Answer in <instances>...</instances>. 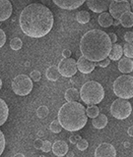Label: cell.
I'll list each match as a JSON object with an SVG mask.
<instances>
[{"label":"cell","instance_id":"obj_1","mask_svg":"<svg viewBox=\"0 0 133 157\" xmlns=\"http://www.w3.org/2000/svg\"><path fill=\"white\" fill-rule=\"evenodd\" d=\"M54 19L51 11L41 3L30 4L23 9L19 18L22 32L33 38L42 37L51 31Z\"/></svg>","mask_w":133,"mask_h":157},{"label":"cell","instance_id":"obj_2","mask_svg":"<svg viewBox=\"0 0 133 157\" xmlns=\"http://www.w3.org/2000/svg\"><path fill=\"white\" fill-rule=\"evenodd\" d=\"M112 41L110 36L101 29H91L82 36L80 50L89 60L100 62L106 59L111 50Z\"/></svg>","mask_w":133,"mask_h":157},{"label":"cell","instance_id":"obj_3","mask_svg":"<svg viewBox=\"0 0 133 157\" xmlns=\"http://www.w3.org/2000/svg\"><path fill=\"white\" fill-rule=\"evenodd\" d=\"M58 121L63 129L68 132L80 131L88 121L85 107L76 101H67L58 111Z\"/></svg>","mask_w":133,"mask_h":157},{"label":"cell","instance_id":"obj_4","mask_svg":"<svg viewBox=\"0 0 133 157\" xmlns=\"http://www.w3.org/2000/svg\"><path fill=\"white\" fill-rule=\"evenodd\" d=\"M80 97L88 105L98 104L105 97V90L100 82L95 81L87 82L81 86Z\"/></svg>","mask_w":133,"mask_h":157},{"label":"cell","instance_id":"obj_5","mask_svg":"<svg viewBox=\"0 0 133 157\" xmlns=\"http://www.w3.org/2000/svg\"><path fill=\"white\" fill-rule=\"evenodd\" d=\"M113 92L120 98L130 99L133 97V77L129 75H122L113 82Z\"/></svg>","mask_w":133,"mask_h":157},{"label":"cell","instance_id":"obj_6","mask_svg":"<svg viewBox=\"0 0 133 157\" xmlns=\"http://www.w3.org/2000/svg\"><path fill=\"white\" fill-rule=\"evenodd\" d=\"M132 106L130 102L124 98H117L111 106V114L118 120H124L130 116Z\"/></svg>","mask_w":133,"mask_h":157},{"label":"cell","instance_id":"obj_7","mask_svg":"<svg viewBox=\"0 0 133 157\" xmlns=\"http://www.w3.org/2000/svg\"><path fill=\"white\" fill-rule=\"evenodd\" d=\"M12 90L17 95H28L33 90V80L27 75H18L12 82Z\"/></svg>","mask_w":133,"mask_h":157},{"label":"cell","instance_id":"obj_8","mask_svg":"<svg viewBox=\"0 0 133 157\" xmlns=\"http://www.w3.org/2000/svg\"><path fill=\"white\" fill-rule=\"evenodd\" d=\"M58 70L60 75L65 78H71L76 74L77 62L73 58H64L58 64Z\"/></svg>","mask_w":133,"mask_h":157},{"label":"cell","instance_id":"obj_9","mask_svg":"<svg viewBox=\"0 0 133 157\" xmlns=\"http://www.w3.org/2000/svg\"><path fill=\"white\" fill-rule=\"evenodd\" d=\"M110 14L112 16V18L115 19H119L121 15L126 12V11H130L131 10V4L124 0V1H115L112 0L111 5H110Z\"/></svg>","mask_w":133,"mask_h":157},{"label":"cell","instance_id":"obj_10","mask_svg":"<svg viewBox=\"0 0 133 157\" xmlns=\"http://www.w3.org/2000/svg\"><path fill=\"white\" fill-rule=\"evenodd\" d=\"M112 0H87L88 7L95 13L106 12L110 8Z\"/></svg>","mask_w":133,"mask_h":157},{"label":"cell","instance_id":"obj_11","mask_svg":"<svg viewBox=\"0 0 133 157\" xmlns=\"http://www.w3.org/2000/svg\"><path fill=\"white\" fill-rule=\"evenodd\" d=\"M96 157H115L116 156V150L112 144L103 142L99 145L95 151Z\"/></svg>","mask_w":133,"mask_h":157},{"label":"cell","instance_id":"obj_12","mask_svg":"<svg viewBox=\"0 0 133 157\" xmlns=\"http://www.w3.org/2000/svg\"><path fill=\"white\" fill-rule=\"evenodd\" d=\"M96 67V64L94 61L89 60L84 55H82L77 61V68L78 70L83 74H90L94 71V69Z\"/></svg>","mask_w":133,"mask_h":157},{"label":"cell","instance_id":"obj_13","mask_svg":"<svg viewBox=\"0 0 133 157\" xmlns=\"http://www.w3.org/2000/svg\"><path fill=\"white\" fill-rule=\"evenodd\" d=\"M52 1L61 9L74 10L83 5L86 0H52Z\"/></svg>","mask_w":133,"mask_h":157},{"label":"cell","instance_id":"obj_14","mask_svg":"<svg viewBox=\"0 0 133 157\" xmlns=\"http://www.w3.org/2000/svg\"><path fill=\"white\" fill-rule=\"evenodd\" d=\"M12 15V4L9 0H0V22L6 21Z\"/></svg>","mask_w":133,"mask_h":157},{"label":"cell","instance_id":"obj_15","mask_svg":"<svg viewBox=\"0 0 133 157\" xmlns=\"http://www.w3.org/2000/svg\"><path fill=\"white\" fill-rule=\"evenodd\" d=\"M52 152L56 156H64L68 152V144L65 141L56 140L52 144Z\"/></svg>","mask_w":133,"mask_h":157},{"label":"cell","instance_id":"obj_16","mask_svg":"<svg viewBox=\"0 0 133 157\" xmlns=\"http://www.w3.org/2000/svg\"><path fill=\"white\" fill-rule=\"evenodd\" d=\"M118 70L123 74H129L133 71V61L131 58H121L118 62Z\"/></svg>","mask_w":133,"mask_h":157},{"label":"cell","instance_id":"obj_17","mask_svg":"<svg viewBox=\"0 0 133 157\" xmlns=\"http://www.w3.org/2000/svg\"><path fill=\"white\" fill-rule=\"evenodd\" d=\"M98 21H99V24H100L101 27L108 28L113 24V18L110 13L103 12V13H101L100 16H99Z\"/></svg>","mask_w":133,"mask_h":157},{"label":"cell","instance_id":"obj_18","mask_svg":"<svg viewBox=\"0 0 133 157\" xmlns=\"http://www.w3.org/2000/svg\"><path fill=\"white\" fill-rule=\"evenodd\" d=\"M122 53H123V48L120 44H117V43H115L112 44V47H111V50L110 52V57L111 60L112 61H117L119 60L122 56Z\"/></svg>","mask_w":133,"mask_h":157},{"label":"cell","instance_id":"obj_19","mask_svg":"<svg viewBox=\"0 0 133 157\" xmlns=\"http://www.w3.org/2000/svg\"><path fill=\"white\" fill-rule=\"evenodd\" d=\"M92 125L96 129H103L107 125V117L105 114H99L97 117L93 118Z\"/></svg>","mask_w":133,"mask_h":157},{"label":"cell","instance_id":"obj_20","mask_svg":"<svg viewBox=\"0 0 133 157\" xmlns=\"http://www.w3.org/2000/svg\"><path fill=\"white\" fill-rule=\"evenodd\" d=\"M120 24L124 28H131L133 27V12L126 11L123 13L120 18Z\"/></svg>","mask_w":133,"mask_h":157},{"label":"cell","instance_id":"obj_21","mask_svg":"<svg viewBox=\"0 0 133 157\" xmlns=\"http://www.w3.org/2000/svg\"><path fill=\"white\" fill-rule=\"evenodd\" d=\"M9 116V109L2 98H0V126H2L5 122L7 121V118Z\"/></svg>","mask_w":133,"mask_h":157},{"label":"cell","instance_id":"obj_22","mask_svg":"<svg viewBox=\"0 0 133 157\" xmlns=\"http://www.w3.org/2000/svg\"><path fill=\"white\" fill-rule=\"evenodd\" d=\"M46 76L48 81L56 82L58 78H59V76H60V73H59L58 67H56V66H50V67H48L46 69Z\"/></svg>","mask_w":133,"mask_h":157},{"label":"cell","instance_id":"obj_23","mask_svg":"<svg viewBox=\"0 0 133 157\" xmlns=\"http://www.w3.org/2000/svg\"><path fill=\"white\" fill-rule=\"evenodd\" d=\"M79 96H80V92L74 87L68 88L64 94L66 101H77L79 99Z\"/></svg>","mask_w":133,"mask_h":157},{"label":"cell","instance_id":"obj_24","mask_svg":"<svg viewBox=\"0 0 133 157\" xmlns=\"http://www.w3.org/2000/svg\"><path fill=\"white\" fill-rule=\"evenodd\" d=\"M76 20L80 24H87L90 21V14H89V12L85 11V10L79 11L76 15Z\"/></svg>","mask_w":133,"mask_h":157},{"label":"cell","instance_id":"obj_25","mask_svg":"<svg viewBox=\"0 0 133 157\" xmlns=\"http://www.w3.org/2000/svg\"><path fill=\"white\" fill-rule=\"evenodd\" d=\"M86 112H87L88 117L95 118V117H97L99 114H100V109H99L98 106H96L95 104H94V105H90V106H89L87 109H86Z\"/></svg>","mask_w":133,"mask_h":157},{"label":"cell","instance_id":"obj_26","mask_svg":"<svg viewBox=\"0 0 133 157\" xmlns=\"http://www.w3.org/2000/svg\"><path fill=\"white\" fill-rule=\"evenodd\" d=\"M123 53L128 58H133V42H126L123 46Z\"/></svg>","mask_w":133,"mask_h":157},{"label":"cell","instance_id":"obj_27","mask_svg":"<svg viewBox=\"0 0 133 157\" xmlns=\"http://www.w3.org/2000/svg\"><path fill=\"white\" fill-rule=\"evenodd\" d=\"M49 129H50V131L52 132H54V134H59L61 131H62V126L61 124L59 123L58 120H54L50 123V126H49Z\"/></svg>","mask_w":133,"mask_h":157},{"label":"cell","instance_id":"obj_28","mask_svg":"<svg viewBox=\"0 0 133 157\" xmlns=\"http://www.w3.org/2000/svg\"><path fill=\"white\" fill-rule=\"evenodd\" d=\"M23 46V42L19 37H14L11 41H10V47H11L13 50H19L21 49Z\"/></svg>","mask_w":133,"mask_h":157},{"label":"cell","instance_id":"obj_29","mask_svg":"<svg viewBox=\"0 0 133 157\" xmlns=\"http://www.w3.org/2000/svg\"><path fill=\"white\" fill-rule=\"evenodd\" d=\"M48 108L46 106H39L37 110V115L38 118H41V119H43V118H46L47 115H48Z\"/></svg>","mask_w":133,"mask_h":157},{"label":"cell","instance_id":"obj_30","mask_svg":"<svg viewBox=\"0 0 133 157\" xmlns=\"http://www.w3.org/2000/svg\"><path fill=\"white\" fill-rule=\"evenodd\" d=\"M76 145H77V148H78L79 150L83 151V150H85V149L88 148L89 144H88V141H87L85 139H80V140H79L77 141Z\"/></svg>","mask_w":133,"mask_h":157},{"label":"cell","instance_id":"obj_31","mask_svg":"<svg viewBox=\"0 0 133 157\" xmlns=\"http://www.w3.org/2000/svg\"><path fill=\"white\" fill-rule=\"evenodd\" d=\"M31 78L34 81V82H38L39 80H41V78H42V74L39 73V71H37V70H34V71H32L31 73Z\"/></svg>","mask_w":133,"mask_h":157},{"label":"cell","instance_id":"obj_32","mask_svg":"<svg viewBox=\"0 0 133 157\" xmlns=\"http://www.w3.org/2000/svg\"><path fill=\"white\" fill-rule=\"evenodd\" d=\"M52 149V144L50 141L48 140H44L43 141V144H42V150L43 152H49Z\"/></svg>","mask_w":133,"mask_h":157},{"label":"cell","instance_id":"obj_33","mask_svg":"<svg viewBox=\"0 0 133 157\" xmlns=\"http://www.w3.org/2000/svg\"><path fill=\"white\" fill-rule=\"evenodd\" d=\"M4 149H5V136L1 130H0V155L3 153Z\"/></svg>","mask_w":133,"mask_h":157},{"label":"cell","instance_id":"obj_34","mask_svg":"<svg viewBox=\"0 0 133 157\" xmlns=\"http://www.w3.org/2000/svg\"><path fill=\"white\" fill-rule=\"evenodd\" d=\"M5 42H6V34H5L2 29H0V48L4 45Z\"/></svg>","mask_w":133,"mask_h":157},{"label":"cell","instance_id":"obj_35","mask_svg":"<svg viewBox=\"0 0 133 157\" xmlns=\"http://www.w3.org/2000/svg\"><path fill=\"white\" fill-rule=\"evenodd\" d=\"M124 39L126 42H133V32H126L124 34Z\"/></svg>","mask_w":133,"mask_h":157},{"label":"cell","instance_id":"obj_36","mask_svg":"<svg viewBox=\"0 0 133 157\" xmlns=\"http://www.w3.org/2000/svg\"><path fill=\"white\" fill-rule=\"evenodd\" d=\"M101 63H99V66L102 67V68H106L107 67L108 65H110V63H111V59L110 58H106V59H103V60L100 61Z\"/></svg>","mask_w":133,"mask_h":157},{"label":"cell","instance_id":"obj_37","mask_svg":"<svg viewBox=\"0 0 133 157\" xmlns=\"http://www.w3.org/2000/svg\"><path fill=\"white\" fill-rule=\"evenodd\" d=\"M42 144H43V141L41 139H37L34 141V146L36 147L37 149H42Z\"/></svg>","mask_w":133,"mask_h":157},{"label":"cell","instance_id":"obj_38","mask_svg":"<svg viewBox=\"0 0 133 157\" xmlns=\"http://www.w3.org/2000/svg\"><path fill=\"white\" fill-rule=\"evenodd\" d=\"M80 139H81L80 136H71L70 137H69V140H70L71 144H77V141L80 140Z\"/></svg>","mask_w":133,"mask_h":157},{"label":"cell","instance_id":"obj_39","mask_svg":"<svg viewBox=\"0 0 133 157\" xmlns=\"http://www.w3.org/2000/svg\"><path fill=\"white\" fill-rule=\"evenodd\" d=\"M62 55H63L64 58H69L71 56V51L69 50V49H65V50H63Z\"/></svg>","mask_w":133,"mask_h":157},{"label":"cell","instance_id":"obj_40","mask_svg":"<svg viewBox=\"0 0 133 157\" xmlns=\"http://www.w3.org/2000/svg\"><path fill=\"white\" fill-rule=\"evenodd\" d=\"M110 37H111V41L113 42V43H115L116 42V40H117V36H116V34L115 33H111L110 34Z\"/></svg>","mask_w":133,"mask_h":157},{"label":"cell","instance_id":"obj_41","mask_svg":"<svg viewBox=\"0 0 133 157\" xmlns=\"http://www.w3.org/2000/svg\"><path fill=\"white\" fill-rule=\"evenodd\" d=\"M127 134L129 136H133V126L129 127V129H128V131H127Z\"/></svg>","mask_w":133,"mask_h":157},{"label":"cell","instance_id":"obj_42","mask_svg":"<svg viewBox=\"0 0 133 157\" xmlns=\"http://www.w3.org/2000/svg\"><path fill=\"white\" fill-rule=\"evenodd\" d=\"M113 26H115V27H117L118 26V25H121L120 24V20L119 19H115V21H113Z\"/></svg>","mask_w":133,"mask_h":157},{"label":"cell","instance_id":"obj_43","mask_svg":"<svg viewBox=\"0 0 133 157\" xmlns=\"http://www.w3.org/2000/svg\"><path fill=\"white\" fill-rule=\"evenodd\" d=\"M18 156H22V157H24L25 155L22 154V153H17V154H15V157H18Z\"/></svg>","mask_w":133,"mask_h":157},{"label":"cell","instance_id":"obj_44","mask_svg":"<svg viewBox=\"0 0 133 157\" xmlns=\"http://www.w3.org/2000/svg\"><path fill=\"white\" fill-rule=\"evenodd\" d=\"M130 4H131V10H132V12H133V0H131Z\"/></svg>","mask_w":133,"mask_h":157},{"label":"cell","instance_id":"obj_45","mask_svg":"<svg viewBox=\"0 0 133 157\" xmlns=\"http://www.w3.org/2000/svg\"><path fill=\"white\" fill-rule=\"evenodd\" d=\"M1 87H2V81H1V78H0V90H1Z\"/></svg>","mask_w":133,"mask_h":157},{"label":"cell","instance_id":"obj_46","mask_svg":"<svg viewBox=\"0 0 133 157\" xmlns=\"http://www.w3.org/2000/svg\"><path fill=\"white\" fill-rule=\"evenodd\" d=\"M74 153H68V156H73Z\"/></svg>","mask_w":133,"mask_h":157},{"label":"cell","instance_id":"obj_47","mask_svg":"<svg viewBox=\"0 0 133 157\" xmlns=\"http://www.w3.org/2000/svg\"><path fill=\"white\" fill-rule=\"evenodd\" d=\"M115 1H118V2H120V1H124V0H115Z\"/></svg>","mask_w":133,"mask_h":157}]
</instances>
